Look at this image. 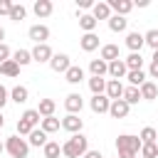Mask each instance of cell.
I'll return each mask as SVG.
<instances>
[{"label":"cell","instance_id":"obj_1","mask_svg":"<svg viewBox=\"0 0 158 158\" xmlns=\"http://www.w3.org/2000/svg\"><path fill=\"white\" fill-rule=\"evenodd\" d=\"M141 146H143V141H141L138 136H131V133H123V136H118V138H116L118 158H136Z\"/></svg>","mask_w":158,"mask_h":158},{"label":"cell","instance_id":"obj_2","mask_svg":"<svg viewBox=\"0 0 158 158\" xmlns=\"http://www.w3.org/2000/svg\"><path fill=\"white\" fill-rule=\"evenodd\" d=\"M89 151V143H86V138L81 136V133H74L64 146H62V153L67 156V158H79V156H84Z\"/></svg>","mask_w":158,"mask_h":158},{"label":"cell","instance_id":"obj_3","mask_svg":"<svg viewBox=\"0 0 158 158\" xmlns=\"http://www.w3.org/2000/svg\"><path fill=\"white\" fill-rule=\"evenodd\" d=\"M5 151L12 156V158H27V151H30V143L20 136H10L5 141Z\"/></svg>","mask_w":158,"mask_h":158},{"label":"cell","instance_id":"obj_4","mask_svg":"<svg viewBox=\"0 0 158 158\" xmlns=\"http://www.w3.org/2000/svg\"><path fill=\"white\" fill-rule=\"evenodd\" d=\"M81 126H84V121H81L77 114H69V116L62 118V128L69 131V133H81Z\"/></svg>","mask_w":158,"mask_h":158},{"label":"cell","instance_id":"obj_5","mask_svg":"<svg viewBox=\"0 0 158 158\" xmlns=\"http://www.w3.org/2000/svg\"><path fill=\"white\" fill-rule=\"evenodd\" d=\"M27 35H30V40H35L37 44H44V40L49 37V27H47V25H32Z\"/></svg>","mask_w":158,"mask_h":158},{"label":"cell","instance_id":"obj_6","mask_svg":"<svg viewBox=\"0 0 158 158\" xmlns=\"http://www.w3.org/2000/svg\"><path fill=\"white\" fill-rule=\"evenodd\" d=\"M54 54H52V49H49V44L44 42V44H35V49H32V59L35 62H49Z\"/></svg>","mask_w":158,"mask_h":158},{"label":"cell","instance_id":"obj_7","mask_svg":"<svg viewBox=\"0 0 158 158\" xmlns=\"http://www.w3.org/2000/svg\"><path fill=\"white\" fill-rule=\"evenodd\" d=\"M49 67H52V72H64V74H67V69L72 67V62H69L67 54H54V57L49 59Z\"/></svg>","mask_w":158,"mask_h":158},{"label":"cell","instance_id":"obj_8","mask_svg":"<svg viewBox=\"0 0 158 158\" xmlns=\"http://www.w3.org/2000/svg\"><path fill=\"white\" fill-rule=\"evenodd\" d=\"M106 96H109L111 101H116V99H123V84H121L118 79H111V81H106Z\"/></svg>","mask_w":158,"mask_h":158},{"label":"cell","instance_id":"obj_9","mask_svg":"<svg viewBox=\"0 0 158 158\" xmlns=\"http://www.w3.org/2000/svg\"><path fill=\"white\" fill-rule=\"evenodd\" d=\"M109 109H111V99H109V96L99 94V96L91 99V111H94V114H106Z\"/></svg>","mask_w":158,"mask_h":158},{"label":"cell","instance_id":"obj_10","mask_svg":"<svg viewBox=\"0 0 158 158\" xmlns=\"http://www.w3.org/2000/svg\"><path fill=\"white\" fill-rule=\"evenodd\" d=\"M109 7H111V10H116V15L126 17V15L133 10V2H131V0H109Z\"/></svg>","mask_w":158,"mask_h":158},{"label":"cell","instance_id":"obj_11","mask_svg":"<svg viewBox=\"0 0 158 158\" xmlns=\"http://www.w3.org/2000/svg\"><path fill=\"white\" fill-rule=\"evenodd\" d=\"M128 104L123 101V99H116V101H111V109H109V114L114 116V118H123V116H128Z\"/></svg>","mask_w":158,"mask_h":158},{"label":"cell","instance_id":"obj_12","mask_svg":"<svg viewBox=\"0 0 158 158\" xmlns=\"http://www.w3.org/2000/svg\"><path fill=\"white\" fill-rule=\"evenodd\" d=\"M143 44H146V40H143L141 32H128V37H126V47H128L131 52H141Z\"/></svg>","mask_w":158,"mask_h":158},{"label":"cell","instance_id":"obj_13","mask_svg":"<svg viewBox=\"0 0 158 158\" xmlns=\"http://www.w3.org/2000/svg\"><path fill=\"white\" fill-rule=\"evenodd\" d=\"M81 106H84V101H81V96H79V94H69V96L64 99V109H67L69 114H79V111H81Z\"/></svg>","mask_w":158,"mask_h":158},{"label":"cell","instance_id":"obj_14","mask_svg":"<svg viewBox=\"0 0 158 158\" xmlns=\"http://www.w3.org/2000/svg\"><path fill=\"white\" fill-rule=\"evenodd\" d=\"M109 74H111L114 79H121V77H126V74H128V67H126V62H123V59H116V62H111V64H109Z\"/></svg>","mask_w":158,"mask_h":158},{"label":"cell","instance_id":"obj_15","mask_svg":"<svg viewBox=\"0 0 158 158\" xmlns=\"http://www.w3.org/2000/svg\"><path fill=\"white\" fill-rule=\"evenodd\" d=\"M89 72H91V77H104V74H109V64L104 59H91L89 62Z\"/></svg>","mask_w":158,"mask_h":158},{"label":"cell","instance_id":"obj_16","mask_svg":"<svg viewBox=\"0 0 158 158\" xmlns=\"http://www.w3.org/2000/svg\"><path fill=\"white\" fill-rule=\"evenodd\" d=\"M91 10H94L91 15L96 17V22H99V20H109V17H111V7H109V2H96Z\"/></svg>","mask_w":158,"mask_h":158},{"label":"cell","instance_id":"obj_17","mask_svg":"<svg viewBox=\"0 0 158 158\" xmlns=\"http://www.w3.org/2000/svg\"><path fill=\"white\" fill-rule=\"evenodd\" d=\"M101 59H104L106 64L116 62V59H118V47H116V44H104V47H101Z\"/></svg>","mask_w":158,"mask_h":158},{"label":"cell","instance_id":"obj_18","mask_svg":"<svg viewBox=\"0 0 158 158\" xmlns=\"http://www.w3.org/2000/svg\"><path fill=\"white\" fill-rule=\"evenodd\" d=\"M126 25H128V20L121 17V15H111V17H109V30H111V32H123Z\"/></svg>","mask_w":158,"mask_h":158},{"label":"cell","instance_id":"obj_19","mask_svg":"<svg viewBox=\"0 0 158 158\" xmlns=\"http://www.w3.org/2000/svg\"><path fill=\"white\" fill-rule=\"evenodd\" d=\"M96 47H99V37H96L94 32H86V35L81 37V49H84V52H94Z\"/></svg>","mask_w":158,"mask_h":158},{"label":"cell","instance_id":"obj_20","mask_svg":"<svg viewBox=\"0 0 158 158\" xmlns=\"http://www.w3.org/2000/svg\"><path fill=\"white\" fill-rule=\"evenodd\" d=\"M123 62H126L128 72H138V69L143 67V57H141V52H131L128 59H123Z\"/></svg>","mask_w":158,"mask_h":158},{"label":"cell","instance_id":"obj_21","mask_svg":"<svg viewBox=\"0 0 158 158\" xmlns=\"http://www.w3.org/2000/svg\"><path fill=\"white\" fill-rule=\"evenodd\" d=\"M0 74H5V77H17V74H20V64H17L15 59H7V62L0 64Z\"/></svg>","mask_w":158,"mask_h":158},{"label":"cell","instance_id":"obj_22","mask_svg":"<svg viewBox=\"0 0 158 158\" xmlns=\"http://www.w3.org/2000/svg\"><path fill=\"white\" fill-rule=\"evenodd\" d=\"M141 99H146V101L158 99V86H156L153 81H146V84L141 86Z\"/></svg>","mask_w":158,"mask_h":158},{"label":"cell","instance_id":"obj_23","mask_svg":"<svg viewBox=\"0 0 158 158\" xmlns=\"http://www.w3.org/2000/svg\"><path fill=\"white\" fill-rule=\"evenodd\" d=\"M64 77H67V81H69V84H79V81L84 79V69H81V67H74V64H72V67L67 69V74H64Z\"/></svg>","mask_w":158,"mask_h":158},{"label":"cell","instance_id":"obj_24","mask_svg":"<svg viewBox=\"0 0 158 158\" xmlns=\"http://www.w3.org/2000/svg\"><path fill=\"white\" fill-rule=\"evenodd\" d=\"M138 99H141V89L138 86H126L123 89V101L131 106V104H138Z\"/></svg>","mask_w":158,"mask_h":158},{"label":"cell","instance_id":"obj_25","mask_svg":"<svg viewBox=\"0 0 158 158\" xmlns=\"http://www.w3.org/2000/svg\"><path fill=\"white\" fill-rule=\"evenodd\" d=\"M30 146H37V148L42 146V148H44V146H47V133H44L42 128H35V131L30 133Z\"/></svg>","mask_w":158,"mask_h":158},{"label":"cell","instance_id":"obj_26","mask_svg":"<svg viewBox=\"0 0 158 158\" xmlns=\"http://www.w3.org/2000/svg\"><path fill=\"white\" fill-rule=\"evenodd\" d=\"M35 15H37V17L52 15V2H49V0H37V2H35Z\"/></svg>","mask_w":158,"mask_h":158},{"label":"cell","instance_id":"obj_27","mask_svg":"<svg viewBox=\"0 0 158 158\" xmlns=\"http://www.w3.org/2000/svg\"><path fill=\"white\" fill-rule=\"evenodd\" d=\"M54 109H57V104H54L52 99H42V101H40V106H37L40 116H44V118H47V116H52V114H54Z\"/></svg>","mask_w":158,"mask_h":158},{"label":"cell","instance_id":"obj_28","mask_svg":"<svg viewBox=\"0 0 158 158\" xmlns=\"http://www.w3.org/2000/svg\"><path fill=\"white\" fill-rule=\"evenodd\" d=\"M59 126H62V123H59V118L47 116V118H42V126H40V128H42L44 133H54V131H59Z\"/></svg>","mask_w":158,"mask_h":158},{"label":"cell","instance_id":"obj_29","mask_svg":"<svg viewBox=\"0 0 158 158\" xmlns=\"http://www.w3.org/2000/svg\"><path fill=\"white\" fill-rule=\"evenodd\" d=\"M89 89L94 91V96H99V94L106 91V81H104L101 77H91V79H89Z\"/></svg>","mask_w":158,"mask_h":158},{"label":"cell","instance_id":"obj_30","mask_svg":"<svg viewBox=\"0 0 158 158\" xmlns=\"http://www.w3.org/2000/svg\"><path fill=\"white\" fill-rule=\"evenodd\" d=\"M79 27H81L84 32H94V27H96V17H94V15H81V17H79Z\"/></svg>","mask_w":158,"mask_h":158},{"label":"cell","instance_id":"obj_31","mask_svg":"<svg viewBox=\"0 0 158 158\" xmlns=\"http://www.w3.org/2000/svg\"><path fill=\"white\" fill-rule=\"evenodd\" d=\"M10 96H12V101H15V104H25V101H27V96H30V91H27L25 86H15V89L10 91Z\"/></svg>","mask_w":158,"mask_h":158},{"label":"cell","instance_id":"obj_32","mask_svg":"<svg viewBox=\"0 0 158 158\" xmlns=\"http://www.w3.org/2000/svg\"><path fill=\"white\" fill-rule=\"evenodd\" d=\"M12 59H15L20 67H25V64H30V62H32V52H27V49H17V52L12 54Z\"/></svg>","mask_w":158,"mask_h":158},{"label":"cell","instance_id":"obj_33","mask_svg":"<svg viewBox=\"0 0 158 158\" xmlns=\"http://www.w3.org/2000/svg\"><path fill=\"white\" fill-rule=\"evenodd\" d=\"M126 77H128V81H131V86H138V89H141V86L146 84V74H143L141 69H138V72H128Z\"/></svg>","mask_w":158,"mask_h":158},{"label":"cell","instance_id":"obj_34","mask_svg":"<svg viewBox=\"0 0 158 158\" xmlns=\"http://www.w3.org/2000/svg\"><path fill=\"white\" fill-rule=\"evenodd\" d=\"M32 131H35V123L22 116V118L17 121V136H25V133H32Z\"/></svg>","mask_w":158,"mask_h":158},{"label":"cell","instance_id":"obj_35","mask_svg":"<svg viewBox=\"0 0 158 158\" xmlns=\"http://www.w3.org/2000/svg\"><path fill=\"white\" fill-rule=\"evenodd\" d=\"M59 153H62V146L54 143V141H47V146H44V158H59Z\"/></svg>","mask_w":158,"mask_h":158},{"label":"cell","instance_id":"obj_36","mask_svg":"<svg viewBox=\"0 0 158 158\" xmlns=\"http://www.w3.org/2000/svg\"><path fill=\"white\" fill-rule=\"evenodd\" d=\"M141 158H158V143H143L141 146Z\"/></svg>","mask_w":158,"mask_h":158},{"label":"cell","instance_id":"obj_37","mask_svg":"<svg viewBox=\"0 0 158 158\" xmlns=\"http://www.w3.org/2000/svg\"><path fill=\"white\" fill-rule=\"evenodd\" d=\"M141 141H143V143H156V141H158V131L151 128V126H146V128L141 131Z\"/></svg>","mask_w":158,"mask_h":158},{"label":"cell","instance_id":"obj_38","mask_svg":"<svg viewBox=\"0 0 158 158\" xmlns=\"http://www.w3.org/2000/svg\"><path fill=\"white\" fill-rule=\"evenodd\" d=\"M143 40H146V44H148L153 52H158V30H148V32L143 35Z\"/></svg>","mask_w":158,"mask_h":158},{"label":"cell","instance_id":"obj_39","mask_svg":"<svg viewBox=\"0 0 158 158\" xmlns=\"http://www.w3.org/2000/svg\"><path fill=\"white\" fill-rule=\"evenodd\" d=\"M25 15H27V10H25L22 5H12V10H10V20L20 22V20H25Z\"/></svg>","mask_w":158,"mask_h":158},{"label":"cell","instance_id":"obj_40","mask_svg":"<svg viewBox=\"0 0 158 158\" xmlns=\"http://www.w3.org/2000/svg\"><path fill=\"white\" fill-rule=\"evenodd\" d=\"M10 10H12V2L10 0H0V15H10Z\"/></svg>","mask_w":158,"mask_h":158},{"label":"cell","instance_id":"obj_41","mask_svg":"<svg viewBox=\"0 0 158 158\" xmlns=\"http://www.w3.org/2000/svg\"><path fill=\"white\" fill-rule=\"evenodd\" d=\"M7 59H10V47L7 44H0V64L7 62Z\"/></svg>","mask_w":158,"mask_h":158},{"label":"cell","instance_id":"obj_42","mask_svg":"<svg viewBox=\"0 0 158 158\" xmlns=\"http://www.w3.org/2000/svg\"><path fill=\"white\" fill-rule=\"evenodd\" d=\"M5 104H7V89H5L2 84H0V109H2Z\"/></svg>","mask_w":158,"mask_h":158},{"label":"cell","instance_id":"obj_43","mask_svg":"<svg viewBox=\"0 0 158 158\" xmlns=\"http://www.w3.org/2000/svg\"><path fill=\"white\" fill-rule=\"evenodd\" d=\"M84 158H104V156H101L99 151H86V153H84Z\"/></svg>","mask_w":158,"mask_h":158},{"label":"cell","instance_id":"obj_44","mask_svg":"<svg viewBox=\"0 0 158 158\" xmlns=\"http://www.w3.org/2000/svg\"><path fill=\"white\" fill-rule=\"evenodd\" d=\"M79 7H94L91 0H79Z\"/></svg>","mask_w":158,"mask_h":158},{"label":"cell","instance_id":"obj_45","mask_svg":"<svg viewBox=\"0 0 158 158\" xmlns=\"http://www.w3.org/2000/svg\"><path fill=\"white\" fill-rule=\"evenodd\" d=\"M151 77H156V79H158V64H151Z\"/></svg>","mask_w":158,"mask_h":158},{"label":"cell","instance_id":"obj_46","mask_svg":"<svg viewBox=\"0 0 158 158\" xmlns=\"http://www.w3.org/2000/svg\"><path fill=\"white\" fill-rule=\"evenodd\" d=\"M2 40H5V30L0 27V44H2Z\"/></svg>","mask_w":158,"mask_h":158},{"label":"cell","instance_id":"obj_47","mask_svg":"<svg viewBox=\"0 0 158 158\" xmlns=\"http://www.w3.org/2000/svg\"><path fill=\"white\" fill-rule=\"evenodd\" d=\"M153 64H158V52H153Z\"/></svg>","mask_w":158,"mask_h":158},{"label":"cell","instance_id":"obj_48","mask_svg":"<svg viewBox=\"0 0 158 158\" xmlns=\"http://www.w3.org/2000/svg\"><path fill=\"white\" fill-rule=\"evenodd\" d=\"M2 151H5V146H2V143H0V153H2Z\"/></svg>","mask_w":158,"mask_h":158},{"label":"cell","instance_id":"obj_49","mask_svg":"<svg viewBox=\"0 0 158 158\" xmlns=\"http://www.w3.org/2000/svg\"><path fill=\"white\" fill-rule=\"evenodd\" d=\"M2 123H5V121H2V116H0V128H2Z\"/></svg>","mask_w":158,"mask_h":158},{"label":"cell","instance_id":"obj_50","mask_svg":"<svg viewBox=\"0 0 158 158\" xmlns=\"http://www.w3.org/2000/svg\"><path fill=\"white\" fill-rule=\"evenodd\" d=\"M156 143H158V141H156Z\"/></svg>","mask_w":158,"mask_h":158}]
</instances>
